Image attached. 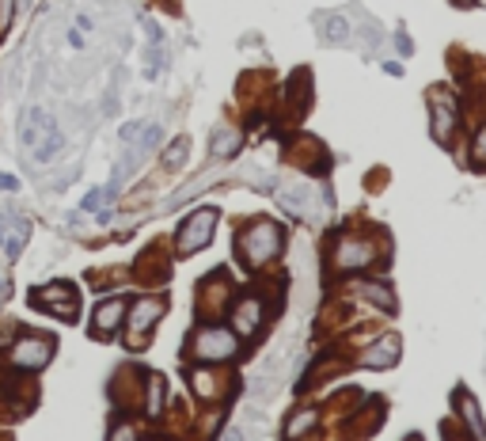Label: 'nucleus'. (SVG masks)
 I'll return each mask as SVG.
<instances>
[{"label": "nucleus", "instance_id": "nucleus-1", "mask_svg": "<svg viewBox=\"0 0 486 441\" xmlns=\"http://www.w3.org/2000/svg\"><path fill=\"white\" fill-rule=\"evenodd\" d=\"M281 247H285V232H281V224L270 221V217H255L236 232V251L251 270L270 267V263L281 255Z\"/></svg>", "mask_w": 486, "mask_h": 441}, {"label": "nucleus", "instance_id": "nucleus-2", "mask_svg": "<svg viewBox=\"0 0 486 441\" xmlns=\"http://www.w3.org/2000/svg\"><path fill=\"white\" fill-rule=\"evenodd\" d=\"M384 259V240L372 232H342L330 244V270L335 274H361V270L376 267Z\"/></svg>", "mask_w": 486, "mask_h": 441}, {"label": "nucleus", "instance_id": "nucleus-3", "mask_svg": "<svg viewBox=\"0 0 486 441\" xmlns=\"http://www.w3.org/2000/svg\"><path fill=\"white\" fill-rule=\"evenodd\" d=\"M236 354H240V335L224 324H201L190 339V358H198L201 365L232 362Z\"/></svg>", "mask_w": 486, "mask_h": 441}, {"label": "nucleus", "instance_id": "nucleus-4", "mask_svg": "<svg viewBox=\"0 0 486 441\" xmlns=\"http://www.w3.org/2000/svg\"><path fill=\"white\" fill-rule=\"evenodd\" d=\"M53 350H58V339L53 335H42V331H23L12 339V347H8V365L15 369V373H38V369L50 365Z\"/></svg>", "mask_w": 486, "mask_h": 441}, {"label": "nucleus", "instance_id": "nucleus-5", "mask_svg": "<svg viewBox=\"0 0 486 441\" xmlns=\"http://www.w3.org/2000/svg\"><path fill=\"white\" fill-rule=\"evenodd\" d=\"M164 312H167V301L160 293L129 301V308H126V347L129 350L149 347V335H152V327L164 319Z\"/></svg>", "mask_w": 486, "mask_h": 441}, {"label": "nucleus", "instance_id": "nucleus-6", "mask_svg": "<svg viewBox=\"0 0 486 441\" xmlns=\"http://www.w3.org/2000/svg\"><path fill=\"white\" fill-rule=\"evenodd\" d=\"M232 293H236V282H232V274H228V270H213V274H209L206 282L198 285V297H194V304H198L201 319H206V324H217L221 316H228Z\"/></svg>", "mask_w": 486, "mask_h": 441}, {"label": "nucleus", "instance_id": "nucleus-7", "mask_svg": "<svg viewBox=\"0 0 486 441\" xmlns=\"http://www.w3.org/2000/svg\"><path fill=\"white\" fill-rule=\"evenodd\" d=\"M429 126H433V138L441 145H452L460 133V103L449 88H433L429 92Z\"/></svg>", "mask_w": 486, "mask_h": 441}, {"label": "nucleus", "instance_id": "nucleus-8", "mask_svg": "<svg viewBox=\"0 0 486 441\" xmlns=\"http://www.w3.org/2000/svg\"><path fill=\"white\" fill-rule=\"evenodd\" d=\"M217 210H194L190 217L183 221V228H179V236H175V251L179 255H194V251H201V247H209V240H213V232H217Z\"/></svg>", "mask_w": 486, "mask_h": 441}, {"label": "nucleus", "instance_id": "nucleus-9", "mask_svg": "<svg viewBox=\"0 0 486 441\" xmlns=\"http://www.w3.org/2000/svg\"><path fill=\"white\" fill-rule=\"evenodd\" d=\"M266 308H270V301H266V297L258 293V290L243 293L240 301L228 308L232 331L240 335V342H243V339H251V335H258V327H262V319H266Z\"/></svg>", "mask_w": 486, "mask_h": 441}, {"label": "nucleus", "instance_id": "nucleus-10", "mask_svg": "<svg viewBox=\"0 0 486 441\" xmlns=\"http://www.w3.org/2000/svg\"><path fill=\"white\" fill-rule=\"evenodd\" d=\"M186 381H190V392L198 396V403H221L232 388V381L213 365H194L190 373H186Z\"/></svg>", "mask_w": 486, "mask_h": 441}, {"label": "nucleus", "instance_id": "nucleus-11", "mask_svg": "<svg viewBox=\"0 0 486 441\" xmlns=\"http://www.w3.org/2000/svg\"><path fill=\"white\" fill-rule=\"evenodd\" d=\"M126 308H129L126 297H103V301L95 304V312H92V335L95 339H110V335H118V327L126 324Z\"/></svg>", "mask_w": 486, "mask_h": 441}, {"label": "nucleus", "instance_id": "nucleus-12", "mask_svg": "<svg viewBox=\"0 0 486 441\" xmlns=\"http://www.w3.org/2000/svg\"><path fill=\"white\" fill-rule=\"evenodd\" d=\"M399 358H403L399 335H384V339H372L369 347L361 350L358 365H364V369H392V365H399Z\"/></svg>", "mask_w": 486, "mask_h": 441}, {"label": "nucleus", "instance_id": "nucleus-13", "mask_svg": "<svg viewBox=\"0 0 486 441\" xmlns=\"http://www.w3.org/2000/svg\"><path fill=\"white\" fill-rule=\"evenodd\" d=\"M289 160H293L296 167H304V172H327V149L319 145L315 138H308V133H301V138L289 141Z\"/></svg>", "mask_w": 486, "mask_h": 441}, {"label": "nucleus", "instance_id": "nucleus-14", "mask_svg": "<svg viewBox=\"0 0 486 441\" xmlns=\"http://www.w3.org/2000/svg\"><path fill=\"white\" fill-rule=\"evenodd\" d=\"M50 126H58V122H53V115H50L46 107H38V103H35V107H27V110H23V118H19V141H23L27 149H35Z\"/></svg>", "mask_w": 486, "mask_h": 441}, {"label": "nucleus", "instance_id": "nucleus-15", "mask_svg": "<svg viewBox=\"0 0 486 441\" xmlns=\"http://www.w3.org/2000/svg\"><path fill=\"white\" fill-rule=\"evenodd\" d=\"M456 415L464 419L467 438H471V441H486V422H483V411H479V399H475L471 392H464V388L456 392Z\"/></svg>", "mask_w": 486, "mask_h": 441}, {"label": "nucleus", "instance_id": "nucleus-16", "mask_svg": "<svg viewBox=\"0 0 486 441\" xmlns=\"http://www.w3.org/2000/svg\"><path fill=\"white\" fill-rule=\"evenodd\" d=\"M243 149V130L240 126H217L209 138V156L213 160H232Z\"/></svg>", "mask_w": 486, "mask_h": 441}, {"label": "nucleus", "instance_id": "nucleus-17", "mask_svg": "<svg viewBox=\"0 0 486 441\" xmlns=\"http://www.w3.org/2000/svg\"><path fill=\"white\" fill-rule=\"evenodd\" d=\"M358 297H364V301H369L372 308L387 312V316H392V312L399 308V301H395L392 285H387V282H376V278H369V282H358Z\"/></svg>", "mask_w": 486, "mask_h": 441}, {"label": "nucleus", "instance_id": "nucleus-18", "mask_svg": "<svg viewBox=\"0 0 486 441\" xmlns=\"http://www.w3.org/2000/svg\"><path fill=\"white\" fill-rule=\"evenodd\" d=\"M315 426H319V407H296L285 419V441H304Z\"/></svg>", "mask_w": 486, "mask_h": 441}, {"label": "nucleus", "instance_id": "nucleus-19", "mask_svg": "<svg viewBox=\"0 0 486 441\" xmlns=\"http://www.w3.org/2000/svg\"><path fill=\"white\" fill-rule=\"evenodd\" d=\"M164 403H167V381H164V373H149V376H144V411L156 419V415H164Z\"/></svg>", "mask_w": 486, "mask_h": 441}, {"label": "nucleus", "instance_id": "nucleus-20", "mask_svg": "<svg viewBox=\"0 0 486 441\" xmlns=\"http://www.w3.org/2000/svg\"><path fill=\"white\" fill-rule=\"evenodd\" d=\"M281 206H285V213H289V217H308V210H312V190H308V187H285V190H281Z\"/></svg>", "mask_w": 486, "mask_h": 441}, {"label": "nucleus", "instance_id": "nucleus-21", "mask_svg": "<svg viewBox=\"0 0 486 441\" xmlns=\"http://www.w3.org/2000/svg\"><path fill=\"white\" fill-rule=\"evenodd\" d=\"M72 297H80L76 293V285H69V282H53V285H38L35 293H31V301L35 304H61V301H72Z\"/></svg>", "mask_w": 486, "mask_h": 441}, {"label": "nucleus", "instance_id": "nucleus-22", "mask_svg": "<svg viewBox=\"0 0 486 441\" xmlns=\"http://www.w3.org/2000/svg\"><path fill=\"white\" fill-rule=\"evenodd\" d=\"M61 149H65V130H61V126H50V130L42 133V141L35 145V160H38V164H50Z\"/></svg>", "mask_w": 486, "mask_h": 441}, {"label": "nucleus", "instance_id": "nucleus-23", "mask_svg": "<svg viewBox=\"0 0 486 441\" xmlns=\"http://www.w3.org/2000/svg\"><path fill=\"white\" fill-rule=\"evenodd\" d=\"M27 236H31V221H15V232L0 240V247H4L8 259H19L23 247H27Z\"/></svg>", "mask_w": 486, "mask_h": 441}, {"label": "nucleus", "instance_id": "nucleus-24", "mask_svg": "<svg viewBox=\"0 0 486 441\" xmlns=\"http://www.w3.org/2000/svg\"><path fill=\"white\" fill-rule=\"evenodd\" d=\"M186 156H190V138H175L171 145L164 149V167L167 172H179L186 164Z\"/></svg>", "mask_w": 486, "mask_h": 441}, {"label": "nucleus", "instance_id": "nucleus-25", "mask_svg": "<svg viewBox=\"0 0 486 441\" xmlns=\"http://www.w3.org/2000/svg\"><path fill=\"white\" fill-rule=\"evenodd\" d=\"M323 38L327 42H346L350 38V19L346 15H327L323 19Z\"/></svg>", "mask_w": 486, "mask_h": 441}, {"label": "nucleus", "instance_id": "nucleus-26", "mask_svg": "<svg viewBox=\"0 0 486 441\" xmlns=\"http://www.w3.org/2000/svg\"><path fill=\"white\" fill-rule=\"evenodd\" d=\"M160 141H164V126H160V122H149V126H144V130H141V138H137V156H144V152H152V149H156L160 145Z\"/></svg>", "mask_w": 486, "mask_h": 441}, {"label": "nucleus", "instance_id": "nucleus-27", "mask_svg": "<svg viewBox=\"0 0 486 441\" xmlns=\"http://www.w3.org/2000/svg\"><path fill=\"white\" fill-rule=\"evenodd\" d=\"M115 198H118V190H110V187H95V190H87V194H84L80 210H103V206H110Z\"/></svg>", "mask_w": 486, "mask_h": 441}, {"label": "nucleus", "instance_id": "nucleus-28", "mask_svg": "<svg viewBox=\"0 0 486 441\" xmlns=\"http://www.w3.org/2000/svg\"><path fill=\"white\" fill-rule=\"evenodd\" d=\"M467 160H471V167L486 172V126H479V130H475L471 149H467Z\"/></svg>", "mask_w": 486, "mask_h": 441}, {"label": "nucleus", "instance_id": "nucleus-29", "mask_svg": "<svg viewBox=\"0 0 486 441\" xmlns=\"http://www.w3.org/2000/svg\"><path fill=\"white\" fill-rule=\"evenodd\" d=\"M107 441H141V434H137V422L133 419H118L115 426H110Z\"/></svg>", "mask_w": 486, "mask_h": 441}, {"label": "nucleus", "instance_id": "nucleus-30", "mask_svg": "<svg viewBox=\"0 0 486 441\" xmlns=\"http://www.w3.org/2000/svg\"><path fill=\"white\" fill-rule=\"evenodd\" d=\"M144 61H149V69H144V76H149V80H156V76L167 69L164 50H160V46H149V50H144Z\"/></svg>", "mask_w": 486, "mask_h": 441}, {"label": "nucleus", "instance_id": "nucleus-31", "mask_svg": "<svg viewBox=\"0 0 486 441\" xmlns=\"http://www.w3.org/2000/svg\"><path fill=\"white\" fill-rule=\"evenodd\" d=\"M50 312L61 319V324H76V316H80V297H72V301H61V304H50Z\"/></svg>", "mask_w": 486, "mask_h": 441}, {"label": "nucleus", "instance_id": "nucleus-32", "mask_svg": "<svg viewBox=\"0 0 486 441\" xmlns=\"http://www.w3.org/2000/svg\"><path fill=\"white\" fill-rule=\"evenodd\" d=\"M65 42H69L72 50H87V35H84V31L76 27V23H72V27L65 31Z\"/></svg>", "mask_w": 486, "mask_h": 441}, {"label": "nucleus", "instance_id": "nucleus-33", "mask_svg": "<svg viewBox=\"0 0 486 441\" xmlns=\"http://www.w3.org/2000/svg\"><path fill=\"white\" fill-rule=\"evenodd\" d=\"M141 130H144L141 122H126V126H122V130H118L122 145H137V138H141Z\"/></svg>", "mask_w": 486, "mask_h": 441}, {"label": "nucleus", "instance_id": "nucleus-34", "mask_svg": "<svg viewBox=\"0 0 486 441\" xmlns=\"http://www.w3.org/2000/svg\"><path fill=\"white\" fill-rule=\"evenodd\" d=\"M141 27L149 31V38H152V46H164V27H160L156 19H149V15H141Z\"/></svg>", "mask_w": 486, "mask_h": 441}, {"label": "nucleus", "instance_id": "nucleus-35", "mask_svg": "<svg viewBox=\"0 0 486 441\" xmlns=\"http://www.w3.org/2000/svg\"><path fill=\"white\" fill-rule=\"evenodd\" d=\"M12 19H15V0H0V35L12 27Z\"/></svg>", "mask_w": 486, "mask_h": 441}, {"label": "nucleus", "instance_id": "nucleus-36", "mask_svg": "<svg viewBox=\"0 0 486 441\" xmlns=\"http://www.w3.org/2000/svg\"><path fill=\"white\" fill-rule=\"evenodd\" d=\"M395 50H399L403 58H410V53H414V42H410L407 31H399V35H395Z\"/></svg>", "mask_w": 486, "mask_h": 441}, {"label": "nucleus", "instance_id": "nucleus-37", "mask_svg": "<svg viewBox=\"0 0 486 441\" xmlns=\"http://www.w3.org/2000/svg\"><path fill=\"white\" fill-rule=\"evenodd\" d=\"M221 441H247V434L240 426H228V430H221Z\"/></svg>", "mask_w": 486, "mask_h": 441}, {"label": "nucleus", "instance_id": "nucleus-38", "mask_svg": "<svg viewBox=\"0 0 486 441\" xmlns=\"http://www.w3.org/2000/svg\"><path fill=\"white\" fill-rule=\"evenodd\" d=\"M0 190L15 194V190H19V179H15V175H0Z\"/></svg>", "mask_w": 486, "mask_h": 441}, {"label": "nucleus", "instance_id": "nucleus-39", "mask_svg": "<svg viewBox=\"0 0 486 441\" xmlns=\"http://www.w3.org/2000/svg\"><path fill=\"white\" fill-rule=\"evenodd\" d=\"M384 73H387V76H403V69H399V61H387V65H384Z\"/></svg>", "mask_w": 486, "mask_h": 441}, {"label": "nucleus", "instance_id": "nucleus-40", "mask_svg": "<svg viewBox=\"0 0 486 441\" xmlns=\"http://www.w3.org/2000/svg\"><path fill=\"white\" fill-rule=\"evenodd\" d=\"M449 441H471V438H460V434H449Z\"/></svg>", "mask_w": 486, "mask_h": 441}, {"label": "nucleus", "instance_id": "nucleus-41", "mask_svg": "<svg viewBox=\"0 0 486 441\" xmlns=\"http://www.w3.org/2000/svg\"><path fill=\"white\" fill-rule=\"evenodd\" d=\"M0 297H8V285H4V278H0Z\"/></svg>", "mask_w": 486, "mask_h": 441}, {"label": "nucleus", "instance_id": "nucleus-42", "mask_svg": "<svg viewBox=\"0 0 486 441\" xmlns=\"http://www.w3.org/2000/svg\"><path fill=\"white\" fill-rule=\"evenodd\" d=\"M0 240H4V213H0Z\"/></svg>", "mask_w": 486, "mask_h": 441}, {"label": "nucleus", "instance_id": "nucleus-43", "mask_svg": "<svg viewBox=\"0 0 486 441\" xmlns=\"http://www.w3.org/2000/svg\"><path fill=\"white\" fill-rule=\"evenodd\" d=\"M410 441H418V438H410Z\"/></svg>", "mask_w": 486, "mask_h": 441}]
</instances>
